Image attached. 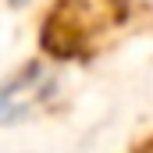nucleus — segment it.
<instances>
[{"label": "nucleus", "instance_id": "nucleus-2", "mask_svg": "<svg viewBox=\"0 0 153 153\" xmlns=\"http://www.w3.org/2000/svg\"><path fill=\"white\" fill-rule=\"evenodd\" d=\"M11 4H25V0H11Z\"/></svg>", "mask_w": 153, "mask_h": 153}, {"label": "nucleus", "instance_id": "nucleus-1", "mask_svg": "<svg viewBox=\"0 0 153 153\" xmlns=\"http://www.w3.org/2000/svg\"><path fill=\"white\" fill-rule=\"evenodd\" d=\"M39 68H29L22 78L7 82L0 89V125H11V121H22L29 117V111L39 103Z\"/></svg>", "mask_w": 153, "mask_h": 153}]
</instances>
